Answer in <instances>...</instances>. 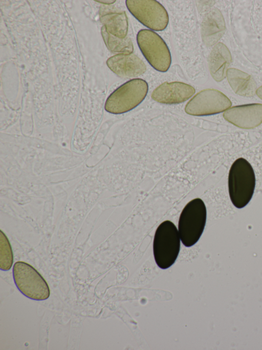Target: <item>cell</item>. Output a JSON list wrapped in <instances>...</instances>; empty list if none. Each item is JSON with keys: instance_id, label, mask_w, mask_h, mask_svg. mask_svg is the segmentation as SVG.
<instances>
[{"instance_id": "cell-17", "label": "cell", "mask_w": 262, "mask_h": 350, "mask_svg": "<svg viewBox=\"0 0 262 350\" xmlns=\"http://www.w3.org/2000/svg\"><path fill=\"white\" fill-rule=\"evenodd\" d=\"M13 262V252L10 242L5 234L0 231V269L9 270Z\"/></svg>"}, {"instance_id": "cell-7", "label": "cell", "mask_w": 262, "mask_h": 350, "mask_svg": "<svg viewBox=\"0 0 262 350\" xmlns=\"http://www.w3.org/2000/svg\"><path fill=\"white\" fill-rule=\"evenodd\" d=\"M126 5L136 19L151 30H163L168 24L166 10L157 1L127 0Z\"/></svg>"}, {"instance_id": "cell-11", "label": "cell", "mask_w": 262, "mask_h": 350, "mask_svg": "<svg viewBox=\"0 0 262 350\" xmlns=\"http://www.w3.org/2000/svg\"><path fill=\"white\" fill-rule=\"evenodd\" d=\"M109 68L122 77H133L143 74L146 69L144 63L134 54L120 53L114 55L106 61Z\"/></svg>"}, {"instance_id": "cell-16", "label": "cell", "mask_w": 262, "mask_h": 350, "mask_svg": "<svg viewBox=\"0 0 262 350\" xmlns=\"http://www.w3.org/2000/svg\"><path fill=\"white\" fill-rule=\"evenodd\" d=\"M101 34L107 48L114 52L123 54H130L134 50L131 39L128 37L121 38L108 33L102 27Z\"/></svg>"}, {"instance_id": "cell-10", "label": "cell", "mask_w": 262, "mask_h": 350, "mask_svg": "<svg viewBox=\"0 0 262 350\" xmlns=\"http://www.w3.org/2000/svg\"><path fill=\"white\" fill-rule=\"evenodd\" d=\"M194 93V88L187 84L180 82H164L152 91L151 98L160 103L174 104L186 101Z\"/></svg>"}, {"instance_id": "cell-3", "label": "cell", "mask_w": 262, "mask_h": 350, "mask_svg": "<svg viewBox=\"0 0 262 350\" xmlns=\"http://www.w3.org/2000/svg\"><path fill=\"white\" fill-rule=\"evenodd\" d=\"M207 210L200 198L189 201L182 210L178 222L181 241L186 247H191L200 239L205 226Z\"/></svg>"}, {"instance_id": "cell-15", "label": "cell", "mask_w": 262, "mask_h": 350, "mask_svg": "<svg viewBox=\"0 0 262 350\" xmlns=\"http://www.w3.org/2000/svg\"><path fill=\"white\" fill-rule=\"evenodd\" d=\"M228 81L234 92L241 96L250 97L256 91V84L249 74L235 68L227 71Z\"/></svg>"}, {"instance_id": "cell-8", "label": "cell", "mask_w": 262, "mask_h": 350, "mask_svg": "<svg viewBox=\"0 0 262 350\" xmlns=\"http://www.w3.org/2000/svg\"><path fill=\"white\" fill-rule=\"evenodd\" d=\"M231 104L229 99L222 92L206 89L198 92L187 103L185 111L192 115H209L223 112Z\"/></svg>"}, {"instance_id": "cell-13", "label": "cell", "mask_w": 262, "mask_h": 350, "mask_svg": "<svg viewBox=\"0 0 262 350\" xmlns=\"http://www.w3.org/2000/svg\"><path fill=\"white\" fill-rule=\"evenodd\" d=\"M103 27L110 34L119 38H125L128 31V20L125 11L114 7H104L100 11Z\"/></svg>"}, {"instance_id": "cell-14", "label": "cell", "mask_w": 262, "mask_h": 350, "mask_svg": "<svg viewBox=\"0 0 262 350\" xmlns=\"http://www.w3.org/2000/svg\"><path fill=\"white\" fill-rule=\"evenodd\" d=\"M231 60L230 52L223 43H218L213 47L209 56L208 64L211 75L216 81H222L225 77Z\"/></svg>"}, {"instance_id": "cell-18", "label": "cell", "mask_w": 262, "mask_h": 350, "mask_svg": "<svg viewBox=\"0 0 262 350\" xmlns=\"http://www.w3.org/2000/svg\"><path fill=\"white\" fill-rule=\"evenodd\" d=\"M256 93L257 96L262 100V86L259 87L256 91Z\"/></svg>"}, {"instance_id": "cell-9", "label": "cell", "mask_w": 262, "mask_h": 350, "mask_svg": "<svg viewBox=\"0 0 262 350\" xmlns=\"http://www.w3.org/2000/svg\"><path fill=\"white\" fill-rule=\"evenodd\" d=\"M223 117L239 128L252 129L262 123V104L254 103L235 106L226 110Z\"/></svg>"}, {"instance_id": "cell-5", "label": "cell", "mask_w": 262, "mask_h": 350, "mask_svg": "<svg viewBox=\"0 0 262 350\" xmlns=\"http://www.w3.org/2000/svg\"><path fill=\"white\" fill-rule=\"evenodd\" d=\"M15 284L27 297L35 300H45L50 295L49 287L44 278L28 263L18 261L13 267Z\"/></svg>"}, {"instance_id": "cell-2", "label": "cell", "mask_w": 262, "mask_h": 350, "mask_svg": "<svg viewBox=\"0 0 262 350\" xmlns=\"http://www.w3.org/2000/svg\"><path fill=\"white\" fill-rule=\"evenodd\" d=\"M178 230L171 221L166 220L157 227L153 241L155 262L160 268L167 269L177 260L180 250Z\"/></svg>"}, {"instance_id": "cell-12", "label": "cell", "mask_w": 262, "mask_h": 350, "mask_svg": "<svg viewBox=\"0 0 262 350\" xmlns=\"http://www.w3.org/2000/svg\"><path fill=\"white\" fill-rule=\"evenodd\" d=\"M226 29L225 22L221 11L213 8L204 16L201 26L202 38L204 44L211 46L222 37Z\"/></svg>"}, {"instance_id": "cell-4", "label": "cell", "mask_w": 262, "mask_h": 350, "mask_svg": "<svg viewBox=\"0 0 262 350\" xmlns=\"http://www.w3.org/2000/svg\"><path fill=\"white\" fill-rule=\"evenodd\" d=\"M148 90V84L143 79L128 81L110 94L106 101L105 109L113 114L127 112L144 100Z\"/></svg>"}, {"instance_id": "cell-1", "label": "cell", "mask_w": 262, "mask_h": 350, "mask_svg": "<svg viewBox=\"0 0 262 350\" xmlns=\"http://www.w3.org/2000/svg\"><path fill=\"white\" fill-rule=\"evenodd\" d=\"M255 187L253 167L245 159L239 158L232 164L228 174V191L232 204L237 208L250 201Z\"/></svg>"}, {"instance_id": "cell-6", "label": "cell", "mask_w": 262, "mask_h": 350, "mask_svg": "<svg viewBox=\"0 0 262 350\" xmlns=\"http://www.w3.org/2000/svg\"><path fill=\"white\" fill-rule=\"evenodd\" d=\"M137 41L145 58L156 70L166 72L170 66L171 58L166 43L157 33L149 29L140 30Z\"/></svg>"}]
</instances>
